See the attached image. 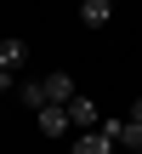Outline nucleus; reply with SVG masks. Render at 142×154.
<instances>
[{
    "mask_svg": "<svg viewBox=\"0 0 142 154\" xmlns=\"http://www.w3.org/2000/svg\"><path fill=\"white\" fill-rule=\"evenodd\" d=\"M68 120H74V131H97V126H102V109H97V97H85V91H80V97L68 103Z\"/></svg>",
    "mask_w": 142,
    "mask_h": 154,
    "instance_id": "obj_1",
    "label": "nucleus"
},
{
    "mask_svg": "<svg viewBox=\"0 0 142 154\" xmlns=\"http://www.w3.org/2000/svg\"><path fill=\"white\" fill-rule=\"evenodd\" d=\"M68 154H120V143H114V137L97 126V131H80V137L68 143Z\"/></svg>",
    "mask_w": 142,
    "mask_h": 154,
    "instance_id": "obj_2",
    "label": "nucleus"
},
{
    "mask_svg": "<svg viewBox=\"0 0 142 154\" xmlns=\"http://www.w3.org/2000/svg\"><path fill=\"white\" fill-rule=\"evenodd\" d=\"M114 6H120V0H80V23H85V29H102V23L114 17Z\"/></svg>",
    "mask_w": 142,
    "mask_h": 154,
    "instance_id": "obj_3",
    "label": "nucleus"
},
{
    "mask_svg": "<svg viewBox=\"0 0 142 154\" xmlns=\"http://www.w3.org/2000/svg\"><path fill=\"white\" fill-rule=\"evenodd\" d=\"M40 131H46V137H68V131H74L68 109H40Z\"/></svg>",
    "mask_w": 142,
    "mask_h": 154,
    "instance_id": "obj_4",
    "label": "nucleus"
},
{
    "mask_svg": "<svg viewBox=\"0 0 142 154\" xmlns=\"http://www.w3.org/2000/svg\"><path fill=\"white\" fill-rule=\"evenodd\" d=\"M23 63H28V46H23V40H0V69H6V74H17Z\"/></svg>",
    "mask_w": 142,
    "mask_h": 154,
    "instance_id": "obj_5",
    "label": "nucleus"
},
{
    "mask_svg": "<svg viewBox=\"0 0 142 154\" xmlns=\"http://www.w3.org/2000/svg\"><path fill=\"white\" fill-rule=\"evenodd\" d=\"M11 80H17V74H6V69H0V91H11Z\"/></svg>",
    "mask_w": 142,
    "mask_h": 154,
    "instance_id": "obj_6",
    "label": "nucleus"
},
{
    "mask_svg": "<svg viewBox=\"0 0 142 154\" xmlns=\"http://www.w3.org/2000/svg\"><path fill=\"white\" fill-rule=\"evenodd\" d=\"M131 154H142V149H131Z\"/></svg>",
    "mask_w": 142,
    "mask_h": 154,
    "instance_id": "obj_7",
    "label": "nucleus"
}]
</instances>
